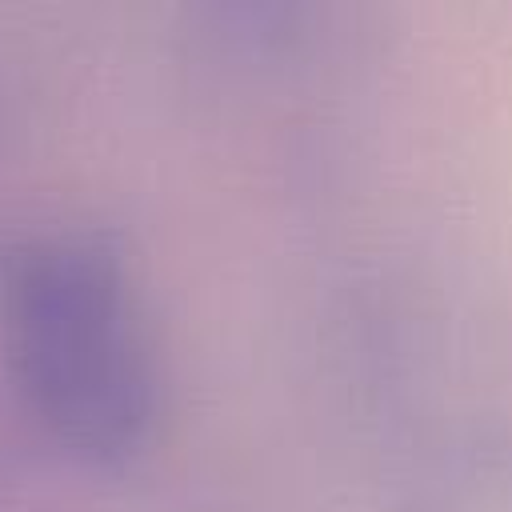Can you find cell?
<instances>
[{"mask_svg": "<svg viewBox=\"0 0 512 512\" xmlns=\"http://www.w3.org/2000/svg\"><path fill=\"white\" fill-rule=\"evenodd\" d=\"M16 376L52 432L88 456H124L152 420V364L120 256L84 232L28 240L4 268Z\"/></svg>", "mask_w": 512, "mask_h": 512, "instance_id": "obj_1", "label": "cell"}]
</instances>
